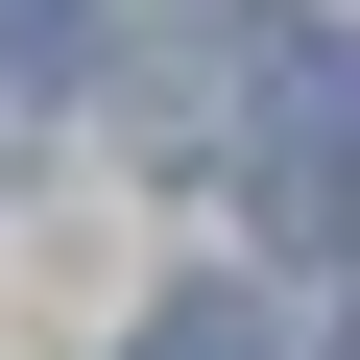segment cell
Listing matches in <instances>:
<instances>
[{
    "label": "cell",
    "mask_w": 360,
    "mask_h": 360,
    "mask_svg": "<svg viewBox=\"0 0 360 360\" xmlns=\"http://www.w3.org/2000/svg\"><path fill=\"white\" fill-rule=\"evenodd\" d=\"M240 217L264 240H360V49L336 25H240Z\"/></svg>",
    "instance_id": "cell-1"
},
{
    "label": "cell",
    "mask_w": 360,
    "mask_h": 360,
    "mask_svg": "<svg viewBox=\"0 0 360 360\" xmlns=\"http://www.w3.org/2000/svg\"><path fill=\"white\" fill-rule=\"evenodd\" d=\"M120 360H288V312H264V288H168Z\"/></svg>",
    "instance_id": "cell-2"
},
{
    "label": "cell",
    "mask_w": 360,
    "mask_h": 360,
    "mask_svg": "<svg viewBox=\"0 0 360 360\" xmlns=\"http://www.w3.org/2000/svg\"><path fill=\"white\" fill-rule=\"evenodd\" d=\"M72 25H96V0H0V96H49V72H72Z\"/></svg>",
    "instance_id": "cell-3"
},
{
    "label": "cell",
    "mask_w": 360,
    "mask_h": 360,
    "mask_svg": "<svg viewBox=\"0 0 360 360\" xmlns=\"http://www.w3.org/2000/svg\"><path fill=\"white\" fill-rule=\"evenodd\" d=\"M312 360H360V312H336V336H312Z\"/></svg>",
    "instance_id": "cell-4"
}]
</instances>
